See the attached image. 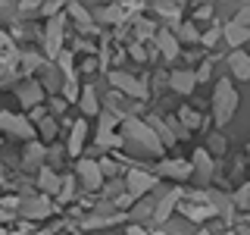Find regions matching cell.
I'll return each instance as SVG.
<instances>
[{
  "mask_svg": "<svg viewBox=\"0 0 250 235\" xmlns=\"http://www.w3.org/2000/svg\"><path fill=\"white\" fill-rule=\"evenodd\" d=\"M122 141H131L141 151H150V154L163 151V144H160V138L153 135V129L144 119H135V116H122Z\"/></svg>",
  "mask_w": 250,
  "mask_h": 235,
  "instance_id": "cell-1",
  "label": "cell"
},
{
  "mask_svg": "<svg viewBox=\"0 0 250 235\" xmlns=\"http://www.w3.org/2000/svg\"><path fill=\"white\" fill-rule=\"evenodd\" d=\"M234 110H238V91H234V85L229 78H219L216 91H213V119H216V125H225L234 116Z\"/></svg>",
  "mask_w": 250,
  "mask_h": 235,
  "instance_id": "cell-2",
  "label": "cell"
},
{
  "mask_svg": "<svg viewBox=\"0 0 250 235\" xmlns=\"http://www.w3.org/2000/svg\"><path fill=\"white\" fill-rule=\"evenodd\" d=\"M116 122H122V116L116 110H100V125H97V147H119L125 141L116 135Z\"/></svg>",
  "mask_w": 250,
  "mask_h": 235,
  "instance_id": "cell-3",
  "label": "cell"
},
{
  "mask_svg": "<svg viewBox=\"0 0 250 235\" xmlns=\"http://www.w3.org/2000/svg\"><path fill=\"white\" fill-rule=\"evenodd\" d=\"M62 31H66V19L62 16H53L47 19V31H44V50L50 60H57L62 53Z\"/></svg>",
  "mask_w": 250,
  "mask_h": 235,
  "instance_id": "cell-4",
  "label": "cell"
},
{
  "mask_svg": "<svg viewBox=\"0 0 250 235\" xmlns=\"http://www.w3.org/2000/svg\"><path fill=\"white\" fill-rule=\"evenodd\" d=\"M109 82H113L116 94H128V97H135V100H144L147 97L144 82H138V78H131V75H125V72H109Z\"/></svg>",
  "mask_w": 250,
  "mask_h": 235,
  "instance_id": "cell-5",
  "label": "cell"
},
{
  "mask_svg": "<svg viewBox=\"0 0 250 235\" xmlns=\"http://www.w3.org/2000/svg\"><path fill=\"white\" fill-rule=\"evenodd\" d=\"M19 210L25 213V219H44V216H50L53 204H50L47 194H31V198L19 201Z\"/></svg>",
  "mask_w": 250,
  "mask_h": 235,
  "instance_id": "cell-6",
  "label": "cell"
},
{
  "mask_svg": "<svg viewBox=\"0 0 250 235\" xmlns=\"http://www.w3.org/2000/svg\"><path fill=\"white\" fill-rule=\"evenodd\" d=\"M0 132H10V135H19V138H31L35 129L25 116H16V113H0Z\"/></svg>",
  "mask_w": 250,
  "mask_h": 235,
  "instance_id": "cell-7",
  "label": "cell"
},
{
  "mask_svg": "<svg viewBox=\"0 0 250 235\" xmlns=\"http://www.w3.org/2000/svg\"><path fill=\"white\" fill-rule=\"evenodd\" d=\"M125 182H128V198H131V201H138L141 194L147 191V188H153V185H156V179L150 176V172L131 169V172H128V179H125Z\"/></svg>",
  "mask_w": 250,
  "mask_h": 235,
  "instance_id": "cell-8",
  "label": "cell"
},
{
  "mask_svg": "<svg viewBox=\"0 0 250 235\" xmlns=\"http://www.w3.org/2000/svg\"><path fill=\"white\" fill-rule=\"evenodd\" d=\"M182 194H185L182 188H172V191H166V194H163V201L153 207V219H156V223H166V219H169V213L175 210V204L182 201Z\"/></svg>",
  "mask_w": 250,
  "mask_h": 235,
  "instance_id": "cell-9",
  "label": "cell"
},
{
  "mask_svg": "<svg viewBox=\"0 0 250 235\" xmlns=\"http://www.w3.org/2000/svg\"><path fill=\"white\" fill-rule=\"evenodd\" d=\"M16 60H19V53H16L10 35H3V31H0V75H10L13 66H16Z\"/></svg>",
  "mask_w": 250,
  "mask_h": 235,
  "instance_id": "cell-10",
  "label": "cell"
},
{
  "mask_svg": "<svg viewBox=\"0 0 250 235\" xmlns=\"http://www.w3.org/2000/svg\"><path fill=\"white\" fill-rule=\"evenodd\" d=\"M16 97H19V104L25 110H35L38 104H41L44 94H41V85H38V82H22L19 91H16Z\"/></svg>",
  "mask_w": 250,
  "mask_h": 235,
  "instance_id": "cell-11",
  "label": "cell"
},
{
  "mask_svg": "<svg viewBox=\"0 0 250 235\" xmlns=\"http://www.w3.org/2000/svg\"><path fill=\"white\" fill-rule=\"evenodd\" d=\"M78 176H82V182H84V188H100V182H104V172H100V166L94 160H82L78 163Z\"/></svg>",
  "mask_w": 250,
  "mask_h": 235,
  "instance_id": "cell-12",
  "label": "cell"
},
{
  "mask_svg": "<svg viewBox=\"0 0 250 235\" xmlns=\"http://www.w3.org/2000/svg\"><path fill=\"white\" fill-rule=\"evenodd\" d=\"M156 47H160V53L166 60H175L178 57V38H175V31H172V28L156 31Z\"/></svg>",
  "mask_w": 250,
  "mask_h": 235,
  "instance_id": "cell-13",
  "label": "cell"
},
{
  "mask_svg": "<svg viewBox=\"0 0 250 235\" xmlns=\"http://www.w3.org/2000/svg\"><path fill=\"white\" fill-rule=\"evenodd\" d=\"M169 85L175 88V94H191L194 85H197V78H194L191 69H175V72L169 75Z\"/></svg>",
  "mask_w": 250,
  "mask_h": 235,
  "instance_id": "cell-14",
  "label": "cell"
},
{
  "mask_svg": "<svg viewBox=\"0 0 250 235\" xmlns=\"http://www.w3.org/2000/svg\"><path fill=\"white\" fill-rule=\"evenodd\" d=\"M222 38H225V44L241 47V44H247V41H250V28L238 25V22H225V25H222Z\"/></svg>",
  "mask_w": 250,
  "mask_h": 235,
  "instance_id": "cell-15",
  "label": "cell"
},
{
  "mask_svg": "<svg viewBox=\"0 0 250 235\" xmlns=\"http://www.w3.org/2000/svg\"><path fill=\"white\" fill-rule=\"evenodd\" d=\"M229 69L234 72V78H241V82H250V57L244 50H234L229 57Z\"/></svg>",
  "mask_w": 250,
  "mask_h": 235,
  "instance_id": "cell-16",
  "label": "cell"
},
{
  "mask_svg": "<svg viewBox=\"0 0 250 235\" xmlns=\"http://www.w3.org/2000/svg\"><path fill=\"white\" fill-rule=\"evenodd\" d=\"M160 172L172 179H188V176H194V166H191V160H166L160 166Z\"/></svg>",
  "mask_w": 250,
  "mask_h": 235,
  "instance_id": "cell-17",
  "label": "cell"
},
{
  "mask_svg": "<svg viewBox=\"0 0 250 235\" xmlns=\"http://www.w3.org/2000/svg\"><path fill=\"white\" fill-rule=\"evenodd\" d=\"M84 138H88V125H84V119H78L75 125H72V135H69V147L66 151L69 154H82V147H84Z\"/></svg>",
  "mask_w": 250,
  "mask_h": 235,
  "instance_id": "cell-18",
  "label": "cell"
},
{
  "mask_svg": "<svg viewBox=\"0 0 250 235\" xmlns=\"http://www.w3.org/2000/svg\"><path fill=\"white\" fill-rule=\"evenodd\" d=\"M182 213L188 216V219H194V223H203V219H207V216H213L216 213V210L213 207H209V204H182Z\"/></svg>",
  "mask_w": 250,
  "mask_h": 235,
  "instance_id": "cell-19",
  "label": "cell"
},
{
  "mask_svg": "<svg viewBox=\"0 0 250 235\" xmlns=\"http://www.w3.org/2000/svg\"><path fill=\"white\" fill-rule=\"evenodd\" d=\"M191 166H194V172H200V179L207 182L209 176H213V166H209V154L203 151V147H197L194 151V157H191Z\"/></svg>",
  "mask_w": 250,
  "mask_h": 235,
  "instance_id": "cell-20",
  "label": "cell"
},
{
  "mask_svg": "<svg viewBox=\"0 0 250 235\" xmlns=\"http://www.w3.org/2000/svg\"><path fill=\"white\" fill-rule=\"evenodd\" d=\"M60 182H62V179L53 169H41V176H38V188H41L44 194H57L60 191Z\"/></svg>",
  "mask_w": 250,
  "mask_h": 235,
  "instance_id": "cell-21",
  "label": "cell"
},
{
  "mask_svg": "<svg viewBox=\"0 0 250 235\" xmlns=\"http://www.w3.org/2000/svg\"><path fill=\"white\" fill-rule=\"evenodd\" d=\"M147 125H150V129H153V135L160 138V144H163V147L175 141V135H172V129H169V125L160 119V116H150V119H147Z\"/></svg>",
  "mask_w": 250,
  "mask_h": 235,
  "instance_id": "cell-22",
  "label": "cell"
},
{
  "mask_svg": "<svg viewBox=\"0 0 250 235\" xmlns=\"http://www.w3.org/2000/svg\"><path fill=\"white\" fill-rule=\"evenodd\" d=\"M44 144H38V141H31V144H25V157H22V160H25V169H35L38 163L44 160Z\"/></svg>",
  "mask_w": 250,
  "mask_h": 235,
  "instance_id": "cell-23",
  "label": "cell"
},
{
  "mask_svg": "<svg viewBox=\"0 0 250 235\" xmlns=\"http://www.w3.org/2000/svg\"><path fill=\"white\" fill-rule=\"evenodd\" d=\"M78 100H82V110H84L88 116H97V113H100V100H97V91L84 88L82 94H78Z\"/></svg>",
  "mask_w": 250,
  "mask_h": 235,
  "instance_id": "cell-24",
  "label": "cell"
},
{
  "mask_svg": "<svg viewBox=\"0 0 250 235\" xmlns=\"http://www.w3.org/2000/svg\"><path fill=\"white\" fill-rule=\"evenodd\" d=\"M119 219H128V216H122V213L104 216V213H97V216H88V219H84L82 229H100V226H113V223H119Z\"/></svg>",
  "mask_w": 250,
  "mask_h": 235,
  "instance_id": "cell-25",
  "label": "cell"
},
{
  "mask_svg": "<svg viewBox=\"0 0 250 235\" xmlns=\"http://www.w3.org/2000/svg\"><path fill=\"white\" fill-rule=\"evenodd\" d=\"M16 213H19V198L13 194L0 198V219H16Z\"/></svg>",
  "mask_w": 250,
  "mask_h": 235,
  "instance_id": "cell-26",
  "label": "cell"
},
{
  "mask_svg": "<svg viewBox=\"0 0 250 235\" xmlns=\"http://www.w3.org/2000/svg\"><path fill=\"white\" fill-rule=\"evenodd\" d=\"M97 19H100V22H122V19H125V10H122V3L104 6V10L97 13Z\"/></svg>",
  "mask_w": 250,
  "mask_h": 235,
  "instance_id": "cell-27",
  "label": "cell"
},
{
  "mask_svg": "<svg viewBox=\"0 0 250 235\" xmlns=\"http://www.w3.org/2000/svg\"><path fill=\"white\" fill-rule=\"evenodd\" d=\"M178 116H182V129H200L203 125V116L197 113V110H191V107H185Z\"/></svg>",
  "mask_w": 250,
  "mask_h": 235,
  "instance_id": "cell-28",
  "label": "cell"
},
{
  "mask_svg": "<svg viewBox=\"0 0 250 235\" xmlns=\"http://www.w3.org/2000/svg\"><path fill=\"white\" fill-rule=\"evenodd\" d=\"M69 13H72V19H75L84 31H91V16H88V10H84L82 3H72V6H69Z\"/></svg>",
  "mask_w": 250,
  "mask_h": 235,
  "instance_id": "cell-29",
  "label": "cell"
},
{
  "mask_svg": "<svg viewBox=\"0 0 250 235\" xmlns=\"http://www.w3.org/2000/svg\"><path fill=\"white\" fill-rule=\"evenodd\" d=\"M153 10L160 13V16H166V19H172V22L178 25V13H182V6H178V3H156Z\"/></svg>",
  "mask_w": 250,
  "mask_h": 235,
  "instance_id": "cell-30",
  "label": "cell"
},
{
  "mask_svg": "<svg viewBox=\"0 0 250 235\" xmlns=\"http://www.w3.org/2000/svg\"><path fill=\"white\" fill-rule=\"evenodd\" d=\"M60 201H72L75 198V179L72 176H66V179H62V182H60Z\"/></svg>",
  "mask_w": 250,
  "mask_h": 235,
  "instance_id": "cell-31",
  "label": "cell"
},
{
  "mask_svg": "<svg viewBox=\"0 0 250 235\" xmlns=\"http://www.w3.org/2000/svg\"><path fill=\"white\" fill-rule=\"evenodd\" d=\"M57 60H60L62 72H66V82H75V69H72V53H69V50H62Z\"/></svg>",
  "mask_w": 250,
  "mask_h": 235,
  "instance_id": "cell-32",
  "label": "cell"
},
{
  "mask_svg": "<svg viewBox=\"0 0 250 235\" xmlns=\"http://www.w3.org/2000/svg\"><path fill=\"white\" fill-rule=\"evenodd\" d=\"M219 41H222V25H213V28L207 31V35L200 38V44H203V47H216Z\"/></svg>",
  "mask_w": 250,
  "mask_h": 235,
  "instance_id": "cell-33",
  "label": "cell"
},
{
  "mask_svg": "<svg viewBox=\"0 0 250 235\" xmlns=\"http://www.w3.org/2000/svg\"><path fill=\"white\" fill-rule=\"evenodd\" d=\"M178 38L188 44H194V41H200V35H197V28H194V22H185L182 28H178Z\"/></svg>",
  "mask_w": 250,
  "mask_h": 235,
  "instance_id": "cell-34",
  "label": "cell"
},
{
  "mask_svg": "<svg viewBox=\"0 0 250 235\" xmlns=\"http://www.w3.org/2000/svg\"><path fill=\"white\" fill-rule=\"evenodd\" d=\"M135 31H138V38H150L156 25H153V19H135Z\"/></svg>",
  "mask_w": 250,
  "mask_h": 235,
  "instance_id": "cell-35",
  "label": "cell"
},
{
  "mask_svg": "<svg viewBox=\"0 0 250 235\" xmlns=\"http://www.w3.org/2000/svg\"><path fill=\"white\" fill-rule=\"evenodd\" d=\"M38 125H41L44 138H53V135H57V122H53L50 116H41V119H38Z\"/></svg>",
  "mask_w": 250,
  "mask_h": 235,
  "instance_id": "cell-36",
  "label": "cell"
},
{
  "mask_svg": "<svg viewBox=\"0 0 250 235\" xmlns=\"http://www.w3.org/2000/svg\"><path fill=\"white\" fill-rule=\"evenodd\" d=\"M225 147H229V141H225L222 135H213V138H209V151H213V154H225Z\"/></svg>",
  "mask_w": 250,
  "mask_h": 235,
  "instance_id": "cell-37",
  "label": "cell"
},
{
  "mask_svg": "<svg viewBox=\"0 0 250 235\" xmlns=\"http://www.w3.org/2000/svg\"><path fill=\"white\" fill-rule=\"evenodd\" d=\"M22 66H25V72H31V69L44 66V60H41V57H35V53H25V57H22Z\"/></svg>",
  "mask_w": 250,
  "mask_h": 235,
  "instance_id": "cell-38",
  "label": "cell"
},
{
  "mask_svg": "<svg viewBox=\"0 0 250 235\" xmlns=\"http://www.w3.org/2000/svg\"><path fill=\"white\" fill-rule=\"evenodd\" d=\"M231 22H238V25H244V28H250V6H241V10H238V16H234Z\"/></svg>",
  "mask_w": 250,
  "mask_h": 235,
  "instance_id": "cell-39",
  "label": "cell"
},
{
  "mask_svg": "<svg viewBox=\"0 0 250 235\" xmlns=\"http://www.w3.org/2000/svg\"><path fill=\"white\" fill-rule=\"evenodd\" d=\"M128 53H131V57H135L138 63H144V60H147V50H144V47H141V41L128 44Z\"/></svg>",
  "mask_w": 250,
  "mask_h": 235,
  "instance_id": "cell-40",
  "label": "cell"
},
{
  "mask_svg": "<svg viewBox=\"0 0 250 235\" xmlns=\"http://www.w3.org/2000/svg\"><path fill=\"white\" fill-rule=\"evenodd\" d=\"M234 204H238V207H250V185H244L238 191V198H234Z\"/></svg>",
  "mask_w": 250,
  "mask_h": 235,
  "instance_id": "cell-41",
  "label": "cell"
},
{
  "mask_svg": "<svg viewBox=\"0 0 250 235\" xmlns=\"http://www.w3.org/2000/svg\"><path fill=\"white\" fill-rule=\"evenodd\" d=\"M62 94H66V100H75L78 97V85L75 82H66V85H62Z\"/></svg>",
  "mask_w": 250,
  "mask_h": 235,
  "instance_id": "cell-42",
  "label": "cell"
},
{
  "mask_svg": "<svg viewBox=\"0 0 250 235\" xmlns=\"http://www.w3.org/2000/svg\"><path fill=\"white\" fill-rule=\"evenodd\" d=\"M153 207H156V204H141V207H138L131 216H135V219H141V216H150V213H153Z\"/></svg>",
  "mask_w": 250,
  "mask_h": 235,
  "instance_id": "cell-43",
  "label": "cell"
},
{
  "mask_svg": "<svg viewBox=\"0 0 250 235\" xmlns=\"http://www.w3.org/2000/svg\"><path fill=\"white\" fill-rule=\"evenodd\" d=\"M119 194H125V191H122V182H113V185H106V198H119Z\"/></svg>",
  "mask_w": 250,
  "mask_h": 235,
  "instance_id": "cell-44",
  "label": "cell"
},
{
  "mask_svg": "<svg viewBox=\"0 0 250 235\" xmlns=\"http://www.w3.org/2000/svg\"><path fill=\"white\" fill-rule=\"evenodd\" d=\"M97 166H100V172H104V176H113V172H116V163H113V160H100Z\"/></svg>",
  "mask_w": 250,
  "mask_h": 235,
  "instance_id": "cell-45",
  "label": "cell"
},
{
  "mask_svg": "<svg viewBox=\"0 0 250 235\" xmlns=\"http://www.w3.org/2000/svg\"><path fill=\"white\" fill-rule=\"evenodd\" d=\"M41 13L53 19V16H60V3H44V6H41Z\"/></svg>",
  "mask_w": 250,
  "mask_h": 235,
  "instance_id": "cell-46",
  "label": "cell"
},
{
  "mask_svg": "<svg viewBox=\"0 0 250 235\" xmlns=\"http://www.w3.org/2000/svg\"><path fill=\"white\" fill-rule=\"evenodd\" d=\"M209 13H213V6H200V10H197V19H207Z\"/></svg>",
  "mask_w": 250,
  "mask_h": 235,
  "instance_id": "cell-47",
  "label": "cell"
},
{
  "mask_svg": "<svg viewBox=\"0 0 250 235\" xmlns=\"http://www.w3.org/2000/svg\"><path fill=\"white\" fill-rule=\"evenodd\" d=\"M125 235H147V232H144V229H141V226H131V229H128V232H125Z\"/></svg>",
  "mask_w": 250,
  "mask_h": 235,
  "instance_id": "cell-48",
  "label": "cell"
},
{
  "mask_svg": "<svg viewBox=\"0 0 250 235\" xmlns=\"http://www.w3.org/2000/svg\"><path fill=\"white\" fill-rule=\"evenodd\" d=\"M225 235H234V232H225Z\"/></svg>",
  "mask_w": 250,
  "mask_h": 235,
  "instance_id": "cell-49",
  "label": "cell"
},
{
  "mask_svg": "<svg viewBox=\"0 0 250 235\" xmlns=\"http://www.w3.org/2000/svg\"><path fill=\"white\" fill-rule=\"evenodd\" d=\"M247 154H250V144H247Z\"/></svg>",
  "mask_w": 250,
  "mask_h": 235,
  "instance_id": "cell-50",
  "label": "cell"
}]
</instances>
